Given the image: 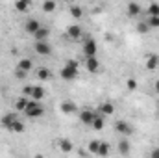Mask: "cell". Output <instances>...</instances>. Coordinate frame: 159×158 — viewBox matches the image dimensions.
<instances>
[{
  "label": "cell",
  "mask_w": 159,
  "mask_h": 158,
  "mask_svg": "<svg viewBox=\"0 0 159 158\" xmlns=\"http://www.w3.org/2000/svg\"><path fill=\"white\" fill-rule=\"evenodd\" d=\"M98 116V112H94V110H91V108H83V110H80V121L83 123V125H89L91 126V123H93V119Z\"/></svg>",
  "instance_id": "cell-7"
},
{
  "label": "cell",
  "mask_w": 159,
  "mask_h": 158,
  "mask_svg": "<svg viewBox=\"0 0 159 158\" xmlns=\"http://www.w3.org/2000/svg\"><path fill=\"white\" fill-rule=\"evenodd\" d=\"M85 67H87L89 73H98L100 71V62L96 60V56H91V58L85 60Z\"/></svg>",
  "instance_id": "cell-11"
},
{
  "label": "cell",
  "mask_w": 159,
  "mask_h": 158,
  "mask_svg": "<svg viewBox=\"0 0 159 158\" xmlns=\"http://www.w3.org/2000/svg\"><path fill=\"white\" fill-rule=\"evenodd\" d=\"M48 37H50V30H48V28H44V26H41L39 30L34 34V39H35V41H46Z\"/></svg>",
  "instance_id": "cell-19"
},
{
  "label": "cell",
  "mask_w": 159,
  "mask_h": 158,
  "mask_svg": "<svg viewBox=\"0 0 159 158\" xmlns=\"http://www.w3.org/2000/svg\"><path fill=\"white\" fill-rule=\"evenodd\" d=\"M152 156H154V158H159V147H157V149H154V151H152Z\"/></svg>",
  "instance_id": "cell-34"
},
{
  "label": "cell",
  "mask_w": 159,
  "mask_h": 158,
  "mask_svg": "<svg viewBox=\"0 0 159 158\" xmlns=\"http://www.w3.org/2000/svg\"><path fill=\"white\" fill-rule=\"evenodd\" d=\"M96 52H98L96 41H94V39H91V37H85V39H83V54H85V58L96 56Z\"/></svg>",
  "instance_id": "cell-3"
},
{
  "label": "cell",
  "mask_w": 159,
  "mask_h": 158,
  "mask_svg": "<svg viewBox=\"0 0 159 158\" xmlns=\"http://www.w3.org/2000/svg\"><path fill=\"white\" fill-rule=\"evenodd\" d=\"M126 11H128V15H129V17H139V15H141V11H143V7H141V4H139V2H133V0H131V2L128 4Z\"/></svg>",
  "instance_id": "cell-13"
},
{
  "label": "cell",
  "mask_w": 159,
  "mask_h": 158,
  "mask_svg": "<svg viewBox=\"0 0 159 158\" xmlns=\"http://www.w3.org/2000/svg\"><path fill=\"white\" fill-rule=\"evenodd\" d=\"M28 101H30V97H19V99L15 101V110L22 114L24 108H26V104H28Z\"/></svg>",
  "instance_id": "cell-20"
},
{
  "label": "cell",
  "mask_w": 159,
  "mask_h": 158,
  "mask_svg": "<svg viewBox=\"0 0 159 158\" xmlns=\"http://www.w3.org/2000/svg\"><path fill=\"white\" fill-rule=\"evenodd\" d=\"M26 75H28L26 71H22V69H17V67H15V77H17L19 80H24V78H26Z\"/></svg>",
  "instance_id": "cell-33"
},
{
  "label": "cell",
  "mask_w": 159,
  "mask_h": 158,
  "mask_svg": "<svg viewBox=\"0 0 159 158\" xmlns=\"http://www.w3.org/2000/svg\"><path fill=\"white\" fill-rule=\"evenodd\" d=\"M115 130L119 132L120 136H131L133 134V128H131V125L128 123V121H124V119H119L117 123H115Z\"/></svg>",
  "instance_id": "cell-5"
},
{
  "label": "cell",
  "mask_w": 159,
  "mask_h": 158,
  "mask_svg": "<svg viewBox=\"0 0 159 158\" xmlns=\"http://www.w3.org/2000/svg\"><path fill=\"white\" fill-rule=\"evenodd\" d=\"M39 28H41V22L37 19H28V21L24 22V30H26L28 34H32V36H34Z\"/></svg>",
  "instance_id": "cell-12"
},
{
  "label": "cell",
  "mask_w": 159,
  "mask_h": 158,
  "mask_svg": "<svg viewBox=\"0 0 159 158\" xmlns=\"http://www.w3.org/2000/svg\"><path fill=\"white\" fill-rule=\"evenodd\" d=\"M98 149H100V140H91L89 141V153L91 155H98Z\"/></svg>",
  "instance_id": "cell-27"
},
{
  "label": "cell",
  "mask_w": 159,
  "mask_h": 158,
  "mask_svg": "<svg viewBox=\"0 0 159 158\" xmlns=\"http://www.w3.org/2000/svg\"><path fill=\"white\" fill-rule=\"evenodd\" d=\"M157 106H159V99H157Z\"/></svg>",
  "instance_id": "cell-36"
},
{
  "label": "cell",
  "mask_w": 159,
  "mask_h": 158,
  "mask_svg": "<svg viewBox=\"0 0 159 158\" xmlns=\"http://www.w3.org/2000/svg\"><path fill=\"white\" fill-rule=\"evenodd\" d=\"M15 119H19L15 112H11V114H6V116H2V119H0V125H2L6 130H9V126L13 125V121H15Z\"/></svg>",
  "instance_id": "cell-15"
},
{
  "label": "cell",
  "mask_w": 159,
  "mask_h": 158,
  "mask_svg": "<svg viewBox=\"0 0 159 158\" xmlns=\"http://www.w3.org/2000/svg\"><path fill=\"white\" fill-rule=\"evenodd\" d=\"M34 50H35V54H41V56H50L52 54V47H50L48 41H35Z\"/></svg>",
  "instance_id": "cell-6"
},
{
  "label": "cell",
  "mask_w": 159,
  "mask_h": 158,
  "mask_svg": "<svg viewBox=\"0 0 159 158\" xmlns=\"http://www.w3.org/2000/svg\"><path fill=\"white\" fill-rule=\"evenodd\" d=\"M148 30H150V26H148V22H146V21L137 24V32H139V34H148Z\"/></svg>",
  "instance_id": "cell-31"
},
{
  "label": "cell",
  "mask_w": 159,
  "mask_h": 158,
  "mask_svg": "<svg viewBox=\"0 0 159 158\" xmlns=\"http://www.w3.org/2000/svg\"><path fill=\"white\" fill-rule=\"evenodd\" d=\"M154 87H156V91L159 93V80H156V86H154Z\"/></svg>",
  "instance_id": "cell-35"
},
{
  "label": "cell",
  "mask_w": 159,
  "mask_h": 158,
  "mask_svg": "<svg viewBox=\"0 0 159 158\" xmlns=\"http://www.w3.org/2000/svg\"><path fill=\"white\" fill-rule=\"evenodd\" d=\"M15 9L19 13H28L32 9V0H15Z\"/></svg>",
  "instance_id": "cell-14"
},
{
  "label": "cell",
  "mask_w": 159,
  "mask_h": 158,
  "mask_svg": "<svg viewBox=\"0 0 159 158\" xmlns=\"http://www.w3.org/2000/svg\"><path fill=\"white\" fill-rule=\"evenodd\" d=\"M78 73H80V63L76 60H69V62L63 65V69L59 71V77L63 80H74L78 77Z\"/></svg>",
  "instance_id": "cell-1"
},
{
  "label": "cell",
  "mask_w": 159,
  "mask_h": 158,
  "mask_svg": "<svg viewBox=\"0 0 159 158\" xmlns=\"http://www.w3.org/2000/svg\"><path fill=\"white\" fill-rule=\"evenodd\" d=\"M146 13H148V15H159V4L157 2H152V4L148 6Z\"/></svg>",
  "instance_id": "cell-30"
},
{
  "label": "cell",
  "mask_w": 159,
  "mask_h": 158,
  "mask_svg": "<svg viewBox=\"0 0 159 158\" xmlns=\"http://www.w3.org/2000/svg\"><path fill=\"white\" fill-rule=\"evenodd\" d=\"M59 110H61L65 116H72V114L78 112V106H76L74 102H70V101H63V102L59 104Z\"/></svg>",
  "instance_id": "cell-8"
},
{
  "label": "cell",
  "mask_w": 159,
  "mask_h": 158,
  "mask_svg": "<svg viewBox=\"0 0 159 158\" xmlns=\"http://www.w3.org/2000/svg\"><path fill=\"white\" fill-rule=\"evenodd\" d=\"M81 34H83V32H81V26H80V24H70V26L67 28V37L72 39V41L80 39Z\"/></svg>",
  "instance_id": "cell-9"
},
{
  "label": "cell",
  "mask_w": 159,
  "mask_h": 158,
  "mask_svg": "<svg viewBox=\"0 0 159 158\" xmlns=\"http://www.w3.org/2000/svg\"><path fill=\"white\" fill-rule=\"evenodd\" d=\"M24 95H28L34 101H41L44 97V89L41 86H28V87H24Z\"/></svg>",
  "instance_id": "cell-4"
},
{
  "label": "cell",
  "mask_w": 159,
  "mask_h": 158,
  "mask_svg": "<svg viewBox=\"0 0 159 158\" xmlns=\"http://www.w3.org/2000/svg\"><path fill=\"white\" fill-rule=\"evenodd\" d=\"M111 153V147H109V143H106V141H100V149H98V156H107Z\"/></svg>",
  "instance_id": "cell-26"
},
{
  "label": "cell",
  "mask_w": 159,
  "mask_h": 158,
  "mask_svg": "<svg viewBox=\"0 0 159 158\" xmlns=\"http://www.w3.org/2000/svg\"><path fill=\"white\" fill-rule=\"evenodd\" d=\"M157 145H159V140H157Z\"/></svg>",
  "instance_id": "cell-37"
},
{
  "label": "cell",
  "mask_w": 159,
  "mask_h": 158,
  "mask_svg": "<svg viewBox=\"0 0 159 158\" xmlns=\"http://www.w3.org/2000/svg\"><path fill=\"white\" fill-rule=\"evenodd\" d=\"M57 145H59V149H61L63 153H70V151H72V141H70V140L61 138V140L57 141Z\"/></svg>",
  "instance_id": "cell-22"
},
{
  "label": "cell",
  "mask_w": 159,
  "mask_h": 158,
  "mask_svg": "<svg viewBox=\"0 0 159 158\" xmlns=\"http://www.w3.org/2000/svg\"><path fill=\"white\" fill-rule=\"evenodd\" d=\"M37 78L39 80H50L52 78V71L48 67H39L37 69Z\"/></svg>",
  "instance_id": "cell-24"
},
{
  "label": "cell",
  "mask_w": 159,
  "mask_h": 158,
  "mask_svg": "<svg viewBox=\"0 0 159 158\" xmlns=\"http://www.w3.org/2000/svg\"><path fill=\"white\" fill-rule=\"evenodd\" d=\"M70 15H72L74 19H81V17H83V9H81L80 6H70Z\"/></svg>",
  "instance_id": "cell-29"
},
{
  "label": "cell",
  "mask_w": 159,
  "mask_h": 158,
  "mask_svg": "<svg viewBox=\"0 0 159 158\" xmlns=\"http://www.w3.org/2000/svg\"><path fill=\"white\" fill-rule=\"evenodd\" d=\"M104 125H106V121H104V116H100V114L93 119V123H91V126H93L94 130H102V128H104Z\"/></svg>",
  "instance_id": "cell-25"
},
{
  "label": "cell",
  "mask_w": 159,
  "mask_h": 158,
  "mask_svg": "<svg viewBox=\"0 0 159 158\" xmlns=\"http://www.w3.org/2000/svg\"><path fill=\"white\" fill-rule=\"evenodd\" d=\"M22 114H24L26 117H30V119H35V117H41V116L44 114V108H43L41 101H34V99H30Z\"/></svg>",
  "instance_id": "cell-2"
},
{
  "label": "cell",
  "mask_w": 159,
  "mask_h": 158,
  "mask_svg": "<svg viewBox=\"0 0 159 158\" xmlns=\"http://www.w3.org/2000/svg\"><path fill=\"white\" fill-rule=\"evenodd\" d=\"M41 7H43V11H44V13H52V11H56L57 4H56V0H44Z\"/></svg>",
  "instance_id": "cell-23"
},
{
  "label": "cell",
  "mask_w": 159,
  "mask_h": 158,
  "mask_svg": "<svg viewBox=\"0 0 159 158\" xmlns=\"http://www.w3.org/2000/svg\"><path fill=\"white\" fill-rule=\"evenodd\" d=\"M159 67V54H150L146 60V69L148 71H156Z\"/></svg>",
  "instance_id": "cell-17"
},
{
  "label": "cell",
  "mask_w": 159,
  "mask_h": 158,
  "mask_svg": "<svg viewBox=\"0 0 159 158\" xmlns=\"http://www.w3.org/2000/svg\"><path fill=\"white\" fill-rule=\"evenodd\" d=\"M17 69H22V71L30 73V71L34 69V62H32L30 58H20V60H19V63H17Z\"/></svg>",
  "instance_id": "cell-16"
},
{
  "label": "cell",
  "mask_w": 159,
  "mask_h": 158,
  "mask_svg": "<svg viewBox=\"0 0 159 158\" xmlns=\"http://www.w3.org/2000/svg\"><path fill=\"white\" fill-rule=\"evenodd\" d=\"M24 128H26V126H24V123H22L20 119H15V121H13V125L9 126V132L20 134V132H24Z\"/></svg>",
  "instance_id": "cell-21"
},
{
  "label": "cell",
  "mask_w": 159,
  "mask_h": 158,
  "mask_svg": "<svg viewBox=\"0 0 159 158\" xmlns=\"http://www.w3.org/2000/svg\"><path fill=\"white\" fill-rule=\"evenodd\" d=\"M126 87H128L129 91H135V89H137V80L135 78H128L126 80Z\"/></svg>",
  "instance_id": "cell-32"
},
{
  "label": "cell",
  "mask_w": 159,
  "mask_h": 158,
  "mask_svg": "<svg viewBox=\"0 0 159 158\" xmlns=\"http://www.w3.org/2000/svg\"><path fill=\"white\" fill-rule=\"evenodd\" d=\"M148 26H150V30L152 28H159V15H148Z\"/></svg>",
  "instance_id": "cell-28"
},
{
  "label": "cell",
  "mask_w": 159,
  "mask_h": 158,
  "mask_svg": "<svg viewBox=\"0 0 159 158\" xmlns=\"http://www.w3.org/2000/svg\"><path fill=\"white\" fill-rule=\"evenodd\" d=\"M100 116H111V114H115V106H113V102H109V101H106V102H102L100 106H98V110H96Z\"/></svg>",
  "instance_id": "cell-10"
},
{
  "label": "cell",
  "mask_w": 159,
  "mask_h": 158,
  "mask_svg": "<svg viewBox=\"0 0 159 158\" xmlns=\"http://www.w3.org/2000/svg\"><path fill=\"white\" fill-rule=\"evenodd\" d=\"M129 151H131V145H129L128 138L124 136V138H122V140L119 141V153H120V155H124V156H126V155H129Z\"/></svg>",
  "instance_id": "cell-18"
}]
</instances>
